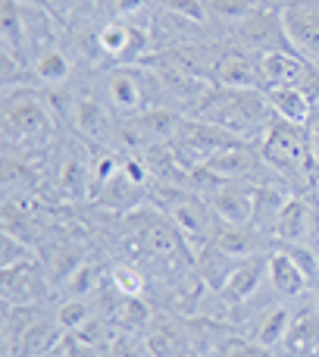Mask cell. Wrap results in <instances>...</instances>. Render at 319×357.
I'll use <instances>...</instances> for the list:
<instances>
[{"instance_id": "34", "label": "cell", "mask_w": 319, "mask_h": 357, "mask_svg": "<svg viewBox=\"0 0 319 357\" xmlns=\"http://www.w3.org/2000/svg\"><path fill=\"white\" fill-rule=\"evenodd\" d=\"M307 357H319V354H307Z\"/></svg>"}, {"instance_id": "15", "label": "cell", "mask_w": 319, "mask_h": 357, "mask_svg": "<svg viewBox=\"0 0 319 357\" xmlns=\"http://www.w3.org/2000/svg\"><path fill=\"white\" fill-rule=\"evenodd\" d=\"M203 197L213 207V213L219 216V222H226V226H247V222H254V185L251 182H219Z\"/></svg>"}, {"instance_id": "19", "label": "cell", "mask_w": 319, "mask_h": 357, "mask_svg": "<svg viewBox=\"0 0 319 357\" xmlns=\"http://www.w3.org/2000/svg\"><path fill=\"white\" fill-rule=\"evenodd\" d=\"M270 254H263V257H251V260H241V264L235 266V273L228 276L226 289H222L219 295L226 298L228 304H235V307L254 301V298L266 289V276H270Z\"/></svg>"}, {"instance_id": "2", "label": "cell", "mask_w": 319, "mask_h": 357, "mask_svg": "<svg viewBox=\"0 0 319 357\" xmlns=\"http://www.w3.org/2000/svg\"><path fill=\"white\" fill-rule=\"evenodd\" d=\"M194 116L203 119V123L219 126L228 135L241 138V142H260L263 132L270 129V123L276 119L266 91H257V88H222V85L207 88Z\"/></svg>"}, {"instance_id": "26", "label": "cell", "mask_w": 319, "mask_h": 357, "mask_svg": "<svg viewBox=\"0 0 319 357\" xmlns=\"http://www.w3.org/2000/svg\"><path fill=\"white\" fill-rule=\"evenodd\" d=\"M203 6L210 10V16H219L226 25L238 22V19L257 13L260 6H270L266 0H203Z\"/></svg>"}, {"instance_id": "11", "label": "cell", "mask_w": 319, "mask_h": 357, "mask_svg": "<svg viewBox=\"0 0 319 357\" xmlns=\"http://www.w3.org/2000/svg\"><path fill=\"white\" fill-rule=\"evenodd\" d=\"M144 342H148L150 357H191V354H197L191 320L182 314H172V310H166V307H157L150 326L144 329Z\"/></svg>"}, {"instance_id": "12", "label": "cell", "mask_w": 319, "mask_h": 357, "mask_svg": "<svg viewBox=\"0 0 319 357\" xmlns=\"http://www.w3.org/2000/svg\"><path fill=\"white\" fill-rule=\"evenodd\" d=\"M0 276H3V304H41L50 291H56L41 260L0 270Z\"/></svg>"}, {"instance_id": "4", "label": "cell", "mask_w": 319, "mask_h": 357, "mask_svg": "<svg viewBox=\"0 0 319 357\" xmlns=\"http://www.w3.org/2000/svg\"><path fill=\"white\" fill-rule=\"evenodd\" d=\"M98 91L119 119L141 116L154 107L169 104L160 75L154 73V66H144V63H116V66L104 69Z\"/></svg>"}, {"instance_id": "27", "label": "cell", "mask_w": 319, "mask_h": 357, "mask_svg": "<svg viewBox=\"0 0 319 357\" xmlns=\"http://www.w3.org/2000/svg\"><path fill=\"white\" fill-rule=\"evenodd\" d=\"M107 357H150L148 351V342H144L141 333H125L119 329L113 335V342L107 345Z\"/></svg>"}, {"instance_id": "10", "label": "cell", "mask_w": 319, "mask_h": 357, "mask_svg": "<svg viewBox=\"0 0 319 357\" xmlns=\"http://www.w3.org/2000/svg\"><path fill=\"white\" fill-rule=\"evenodd\" d=\"M148 44H150V31L123 16L94 29V47L104 56H110L113 66L116 63H141V56L148 54Z\"/></svg>"}, {"instance_id": "3", "label": "cell", "mask_w": 319, "mask_h": 357, "mask_svg": "<svg viewBox=\"0 0 319 357\" xmlns=\"http://www.w3.org/2000/svg\"><path fill=\"white\" fill-rule=\"evenodd\" d=\"M257 148H260L266 169L276 178H282L295 195H310L316 188L319 163H316L313 151H310L307 126L272 119L270 129L257 142Z\"/></svg>"}, {"instance_id": "8", "label": "cell", "mask_w": 319, "mask_h": 357, "mask_svg": "<svg viewBox=\"0 0 319 357\" xmlns=\"http://www.w3.org/2000/svg\"><path fill=\"white\" fill-rule=\"evenodd\" d=\"M91 160L88 148L81 144V138H66L63 142V154L56 157L54 167V188L66 204H81L94 195L91 188Z\"/></svg>"}, {"instance_id": "21", "label": "cell", "mask_w": 319, "mask_h": 357, "mask_svg": "<svg viewBox=\"0 0 319 357\" xmlns=\"http://www.w3.org/2000/svg\"><path fill=\"white\" fill-rule=\"evenodd\" d=\"M266 98H270L272 116L295 126H307L316 110V98L304 88H266Z\"/></svg>"}, {"instance_id": "25", "label": "cell", "mask_w": 319, "mask_h": 357, "mask_svg": "<svg viewBox=\"0 0 319 357\" xmlns=\"http://www.w3.org/2000/svg\"><path fill=\"white\" fill-rule=\"evenodd\" d=\"M3 251H0V270H13V266H22V264H31V260H41L38 248L31 241L19 238V235L6 232L3 229Z\"/></svg>"}, {"instance_id": "13", "label": "cell", "mask_w": 319, "mask_h": 357, "mask_svg": "<svg viewBox=\"0 0 319 357\" xmlns=\"http://www.w3.org/2000/svg\"><path fill=\"white\" fill-rule=\"evenodd\" d=\"M266 285H270L282 301H297V298H310L313 279L297 264V257L288 248L276 245L270 254V276H266Z\"/></svg>"}, {"instance_id": "29", "label": "cell", "mask_w": 319, "mask_h": 357, "mask_svg": "<svg viewBox=\"0 0 319 357\" xmlns=\"http://www.w3.org/2000/svg\"><path fill=\"white\" fill-rule=\"evenodd\" d=\"M148 6H157V0H116V16L135 19L138 13H144Z\"/></svg>"}, {"instance_id": "5", "label": "cell", "mask_w": 319, "mask_h": 357, "mask_svg": "<svg viewBox=\"0 0 319 357\" xmlns=\"http://www.w3.org/2000/svg\"><path fill=\"white\" fill-rule=\"evenodd\" d=\"M69 129L81 142L94 144V148L116 151L123 148V119L107 107L98 88L75 85L72 88V110H69Z\"/></svg>"}, {"instance_id": "17", "label": "cell", "mask_w": 319, "mask_h": 357, "mask_svg": "<svg viewBox=\"0 0 319 357\" xmlns=\"http://www.w3.org/2000/svg\"><path fill=\"white\" fill-rule=\"evenodd\" d=\"M38 151H6L3 154V204L31 201L38 188H41V169L35 167Z\"/></svg>"}, {"instance_id": "24", "label": "cell", "mask_w": 319, "mask_h": 357, "mask_svg": "<svg viewBox=\"0 0 319 357\" xmlns=\"http://www.w3.org/2000/svg\"><path fill=\"white\" fill-rule=\"evenodd\" d=\"M238 264H241V260L226 257V254L216 251L213 245H207L201 254H194V270L201 273V276L210 282V289H216V291L226 289L228 276L235 273V266H238Z\"/></svg>"}, {"instance_id": "20", "label": "cell", "mask_w": 319, "mask_h": 357, "mask_svg": "<svg viewBox=\"0 0 319 357\" xmlns=\"http://www.w3.org/2000/svg\"><path fill=\"white\" fill-rule=\"evenodd\" d=\"M279 354L282 357L319 354V307L313 298H307V304L295 310V320H291V329L285 335Z\"/></svg>"}, {"instance_id": "16", "label": "cell", "mask_w": 319, "mask_h": 357, "mask_svg": "<svg viewBox=\"0 0 319 357\" xmlns=\"http://www.w3.org/2000/svg\"><path fill=\"white\" fill-rule=\"evenodd\" d=\"M210 85L257 88V91H266L263 75H260V66H257V54H247V50H241V47L222 50L213 73H210Z\"/></svg>"}, {"instance_id": "9", "label": "cell", "mask_w": 319, "mask_h": 357, "mask_svg": "<svg viewBox=\"0 0 319 357\" xmlns=\"http://www.w3.org/2000/svg\"><path fill=\"white\" fill-rule=\"evenodd\" d=\"M276 10L291 50L319 69V0H285Z\"/></svg>"}, {"instance_id": "31", "label": "cell", "mask_w": 319, "mask_h": 357, "mask_svg": "<svg viewBox=\"0 0 319 357\" xmlns=\"http://www.w3.org/2000/svg\"><path fill=\"white\" fill-rule=\"evenodd\" d=\"M47 357H66V354H63V351H60V348H56V351H54V354H47Z\"/></svg>"}, {"instance_id": "32", "label": "cell", "mask_w": 319, "mask_h": 357, "mask_svg": "<svg viewBox=\"0 0 319 357\" xmlns=\"http://www.w3.org/2000/svg\"><path fill=\"white\" fill-rule=\"evenodd\" d=\"M266 3H276L279 6V3H285V0H266Z\"/></svg>"}, {"instance_id": "33", "label": "cell", "mask_w": 319, "mask_h": 357, "mask_svg": "<svg viewBox=\"0 0 319 357\" xmlns=\"http://www.w3.org/2000/svg\"><path fill=\"white\" fill-rule=\"evenodd\" d=\"M191 357H213V354H191Z\"/></svg>"}, {"instance_id": "22", "label": "cell", "mask_w": 319, "mask_h": 357, "mask_svg": "<svg viewBox=\"0 0 319 357\" xmlns=\"http://www.w3.org/2000/svg\"><path fill=\"white\" fill-rule=\"evenodd\" d=\"M104 285H107V270L100 264H94V260H85V264H79L63 279L56 295L60 298H98L104 291Z\"/></svg>"}, {"instance_id": "14", "label": "cell", "mask_w": 319, "mask_h": 357, "mask_svg": "<svg viewBox=\"0 0 319 357\" xmlns=\"http://www.w3.org/2000/svg\"><path fill=\"white\" fill-rule=\"evenodd\" d=\"M210 245L232 260H251V257L270 254L272 248H276V238H272L266 229L254 226V222H247V226H226V222H222Z\"/></svg>"}, {"instance_id": "30", "label": "cell", "mask_w": 319, "mask_h": 357, "mask_svg": "<svg viewBox=\"0 0 319 357\" xmlns=\"http://www.w3.org/2000/svg\"><path fill=\"white\" fill-rule=\"evenodd\" d=\"M307 138H310V151H313V157L319 163V104H316L313 116H310V123H307Z\"/></svg>"}, {"instance_id": "1", "label": "cell", "mask_w": 319, "mask_h": 357, "mask_svg": "<svg viewBox=\"0 0 319 357\" xmlns=\"http://www.w3.org/2000/svg\"><path fill=\"white\" fill-rule=\"evenodd\" d=\"M56 116L47 91L38 85L3 88V148L6 151H50L56 138Z\"/></svg>"}, {"instance_id": "6", "label": "cell", "mask_w": 319, "mask_h": 357, "mask_svg": "<svg viewBox=\"0 0 319 357\" xmlns=\"http://www.w3.org/2000/svg\"><path fill=\"white\" fill-rule=\"evenodd\" d=\"M188 113L178 107H154V110L141 113V116L123 119V144L135 151H154V148H169L178 138Z\"/></svg>"}, {"instance_id": "23", "label": "cell", "mask_w": 319, "mask_h": 357, "mask_svg": "<svg viewBox=\"0 0 319 357\" xmlns=\"http://www.w3.org/2000/svg\"><path fill=\"white\" fill-rule=\"evenodd\" d=\"M107 282H110V289L123 298H144L150 289L148 273H144L138 264H132V260H116V264L107 270Z\"/></svg>"}, {"instance_id": "28", "label": "cell", "mask_w": 319, "mask_h": 357, "mask_svg": "<svg viewBox=\"0 0 319 357\" xmlns=\"http://www.w3.org/2000/svg\"><path fill=\"white\" fill-rule=\"evenodd\" d=\"M213 357H282L279 351H272V348H263V345H254V342L241 339V335H235V339H228L226 345L219 348Z\"/></svg>"}, {"instance_id": "18", "label": "cell", "mask_w": 319, "mask_h": 357, "mask_svg": "<svg viewBox=\"0 0 319 357\" xmlns=\"http://www.w3.org/2000/svg\"><path fill=\"white\" fill-rule=\"evenodd\" d=\"M29 75H31V85L44 88V91H60V88L72 85L75 60L60 44H44L29 60Z\"/></svg>"}, {"instance_id": "7", "label": "cell", "mask_w": 319, "mask_h": 357, "mask_svg": "<svg viewBox=\"0 0 319 357\" xmlns=\"http://www.w3.org/2000/svg\"><path fill=\"white\" fill-rule=\"evenodd\" d=\"M228 41L247 54H266V50H291L288 35L282 29L276 6H260L257 13L228 25Z\"/></svg>"}]
</instances>
